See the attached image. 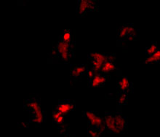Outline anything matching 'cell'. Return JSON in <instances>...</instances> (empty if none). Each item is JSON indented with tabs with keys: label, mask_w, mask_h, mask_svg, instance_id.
Returning a JSON list of instances; mask_svg holds the SVG:
<instances>
[{
	"label": "cell",
	"mask_w": 160,
	"mask_h": 137,
	"mask_svg": "<svg viewBox=\"0 0 160 137\" xmlns=\"http://www.w3.org/2000/svg\"><path fill=\"white\" fill-rule=\"evenodd\" d=\"M52 54L63 62L68 63L73 56V47L59 39Z\"/></svg>",
	"instance_id": "6da1fadb"
},
{
	"label": "cell",
	"mask_w": 160,
	"mask_h": 137,
	"mask_svg": "<svg viewBox=\"0 0 160 137\" xmlns=\"http://www.w3.org/2000/svg\"><path fill=\"white\" fill-rule=\"evenodd\" d=\"M86 117L89 120L90 128L95 131H99L100 133L103 134L106 130V125L103 119L100 117L98 112L93 111H89L86 112Z\"/></svg>",
	"instance_id": "7a4b0ae2"
},
{
	"label": "cell",
	"mask_w": 160,
	"mask_h": 137,
	"mask_svg": "<svg viewBox=\"0 0 160 137\" xmlns=\"http://www.w3.org/2000/svg\"><path fill=\"white\" fill-rule=\"evenodd\" d=\"M24 106H25L26 109L30 112L31 115H35V114L42 112L41 110L38 97H32V98L28 99L26 101Z\"/></svg>",
	"instance_id": "3957f363"
},
{
	"label": "cell",
	"mask_w": 160,
	"mask_h": 137,
	"mask_svg": "<svg viewBox=\"0 0 160 137\" xmlns=\"http://www.w3.org/2000/svg\"><path fill=\"white\" fill-rule=\"evenodd\" d=\"M135 31L132 25L130 24H127L120 26L119 30L118 32V39H124L128 38V39H132L135 38Z\"/></svg>",
	"instance_id": "277c9868"
},
{
	"label": "cell",
	"mask_w": 160,
	"mask_h": 137,
	"mask_svg": "<svg viewBox=\"0 0 160 137\" xmlns=\"http://www.w3.org/2000/svg\"><path fill=\"white\" fill-rule=\"evenodd\" d=\"M75 108V104L74 102L69 100H61L59 101L56 106V111L61 112L63 115H66L70 113Z\"/></svg>",
	"instance_id": "5b68a950"
},
{
	"label": "cell",
	"mask_w": 160,
	"mask_h": 137,
	"mask_svg": "<svg viewBox=\"0 0 160 137\" xmlns=\"http://www.w3.org/2000/svg\"><path fill=\"white\" fill-rule=\"evenodd\" d=\"M103 120L105 123L106 129L114 134H120L119 131L117 128L114 114L111 113V112H106L105 116H104Z\"/></svg>",
	"instance_id": "8992f818"
},
{
	"label": "cell",
	"mask_w": 160,
	"mask_h": 137,
	"mask_svg": "<svg viewBox=\"0 0 160 137\" xmlns=\"http://www.w3.org/2000/svg\"><path fill=\"white\" fill-rule=\"evenodd\" d=\"M114 118L115 121H116V125L117 129L119 131L120 134L124 133L127 129V123L125 118L122 116L121 113H115Z\"/></svg>",
	"instance_id": "52a82bcc"
},
{
	"label": "cell",
	"mask_w": 160,
	"mask_h": 137,
	"mask_svg": "<svg viewBox=\"0 0 160 137\" xmlns=\"http://www.w3.org/2000/svg\"><path fill=\"white\" fill-rule=\"evenodd\" d=\"M107 80V77L105 75L101 74H98L93 77L90 80V85L92 87H99L105 85L106 82Z\"/></svg>",
	"instance_id": "ba28073f"
},
{
	"label": "cell",
	"mask_w": 160,
	"mask_h": 137,
	"mask_svg": "<svg viewBox=\"0 0 160 137\" xmlns=\"http://www.w3.org/2000/svg\"><path fill=\"white\" fill-rule=\"evenodd\" d=\"M117 86H118V89L120 93H128V91L130 88V83L128 79V77L125 76L122 77V78L120 79V80H119L118 83H117Z\"/></svg>",
	"instance_id": "9c48e42d"
},
{
	"label": "cell",
	"mask_w": 160,
	"mask_h": 137,
	"mask_svg": "<svg viewBox=\"0 0 160 137\" xmlns=\"http://www.w3.org/2000/svg\"><path fill=\"white\" fill-rule=\"evenodd\" d=\"M117 67L116 64H115L114 62H112V61H108L104 63L103 67L101 68V71H100V73L103 74H110L112 72L116 70Z\"/></svg>",
	"instance_id": "30bf717a"
},
{
	"label": "cell",
	"mask_w": 160,
	"mask_h": 137,
	"mask_svg": "<svg viewBox=\"0 0 160 137\" xmlns=\"http://www.w3.org/2000/svg\"><path fill=\"white\" fill-rule=\"evenodd\" d=\"M86 72H88V68L85 65L77 66L71 70V75L73 77H79Z\"/></svg>",
	"instance_id": "8fae6325"
},
{
	"label": "cell",
	"mask_w": 160,
	"mask_h": 137,
	"mask_svg": "<svg viewBox=\"0 0 160 137\" xmlns=\"http://www.w3.org/2000/svg\"><path fill=\"white\" fill-rule=\"evenodd\" d=\"M60 39L63 41V43L68 44V45H69L73 47L72 33L71 30H69V29L63 30V33H62Z\"/></svg>",
	"instance_id": "7c38bea8"
},
{
	"label": "cell",
	"mask_w": 160,
	"mask_h": 137,
	"mask_svg": "<svg viewBox=\"0 0 160 137\" xmlns=\"http://www.w3.org/2000/svg\"><path fill=\"white\" fill-rule=\"evenodd\" d=\"M89 58L91 60H94L104 64L107 61V56L105 54L100 53H91L89 54Z\"/></svg>",
	"instance_id": "4fadbf2b"
},
{
	"label": "cell",
	"mask_w": 160,
	"mask_h": 137,
	"mask_svg": "<svg viewBox=\"0 0 160 137\" xmlns=\"http://www.w3.org/2000/svg\"><path fill=\"white\" fill-rule=\"evenodd\" d=\"M88 10V0H79L78 2V4H77V15H79V16H82V15L85 14Z\"/></svg>",
	"instance_id": "5bb4252c"
},
{
	"label": "cell",
	"mask_w": 160,
	"mask_h": 137,
	"mask_svg": "<svg viewBox=\"0 0 160 137\" xmlns=\"http://www.w3.org/2000/svg\"><path fill=\"white\" fill-rule=\"evenodd\" d=\"M160 61V48L157 50V52L152 56H148L146 58L144 63L147 64V63H154Z\"/></svg>",
	"instance_id": "9a60e30c"
},
{
	"label": "cell",
	"mask_w": 160,
	"mask_h": 137,
	"mask_svg": "<svg viewBox=\"0 0 160 137\" xmlns=\"http://www.w3.org/2000/svg\"><path fill=\"white\" fill-rule=\"evenodd\" d=\"M52 119L53 121L56 123V124L58 125H61V124H63L64 122V116L62 114L61 112L55 111L53 112L52 114Z\"/></svg>",
	"instance_id": "2e32d148"
},
{
	"label": "cell",
	"mask_w": 160,
	"mask_h": 137,
	"mask_svg": "<svg viewBox=\"0 0 160 137\" xmlns=\"http://www.w3.org/2000/svg\"><path fill=\"white\" fill-rule=\"evenodd\" d=\"M30 120L32 122H34L37 123V124H39V123H42L44 120V114L43 112H40L35 115H31Z\"/></svg>",
	"instance_id": "e0dca14e"
},
{
	"label": "cell",
	"mask_w": 160,
	"mask_h": 137,
	"mask_svg": "<svg viewBox=\"0 0 160 137\" xmlns=\"http://www.w3.org/2000/svg\"><path fill=\"white\" fill-rule=\"evenodd\" d=\"M159 48L157 47L156 44H152V45H151L150 46H148V47L146 48V56H147V57L152 56L153 54H154L155 53L157 52V50Z\"/></svg>",
	"instance_id": "ac0fdd59"
},
{
	"label": "cell",
	"mask_w": 160,
	"mask_h": 137,
	"mask_svg": "<svg viewBox=\"0 0 160 137\" xmlns=\"http://www.w3.org/2000/svg\"><path fill=\"white\" fill-rule=\"evenodd\" d=\"M128 101V93L122 92L118 97V102L119 104H125Z\"/></svg>",
	"instance_id": "d6986e66"
},
{
	"label": "cell",
	"mask_w": 160,
	"mask_h": 137,
	"mask_svg": "<svg viewBox=\"0 0 160 137\" xmlns=\"http://www.w3.org/2000/svg\"><path fill=\"white\" fill-rule=\"evenodd\" d=\"M101 133L99 131H95V130L92 129V128H89L88 129V135L90 137H101Z\"/></svg>",
	"instance_id": "ffe728a7"
},
{
	"label": "cell",
	"mask_w": 160,
	"mask_h": 137,
	"mask_svg": "<svg viewBox=\"0 0 160 137\" xmlns=\"http://www.w3.org/2000/svg\"><path fill=\"white\" fill-rule=\"evenodd\" d=\"M88 10H95L97 8V2L95 1H89L88 0Z\"/></svg>",
	"instance_id": "44dd1931"
},
{
	"label": "cell",
	"mask_w": 160,
	"mask_h": 137,
	"mask_svg": "<svg viewBox=\"0 0 160 137\" xmlns=\"http://www.w3.org/2000/svg\"><path fill=\"white\" fill-rule=\"evenodd\" d=\"M96 74H98V73L95 72L94 70L91 69V70L88 71V77L90 80H91V79H92Z\"/></svg>",
	"instance_id": "7402d4cb"
},
{
	"label": "cell",
	"mask_w": 160,
	"mask_h": 137,
	"mask_svg": "<svg viewBox=\"0 0 160 137\" xmlns=\"http://www.w3.org/2000/svg\"><path fill=\"white\" fill-rule=\"evenodd\" d=\"M65 137H71V136H69V135H68V134H66H66H65Z\"/></svg>",
	"instance_id": "603a6c76"
},
{
	"label": "cell",
	"mask_w": 160,
	"mask_h": 137,
	"mask_svg": "<svg viewBox=\"0 0 160 137\" xmlns=\"http://www.w3.org/2000/svg\"><path fill=\"white\" fill-rule=\"evenodd\" d=\"M71 137H74V136H71Z\"/></svg>",
	"instance_id": "cb8c5ba5"
}]
</instances>
